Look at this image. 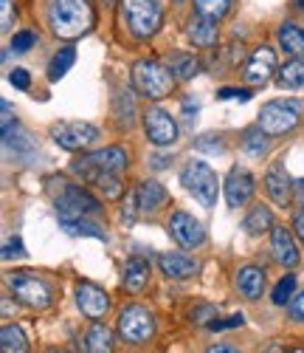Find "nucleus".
<instances>
[{"label": "nucleus", "instance_id": "40", "mask_svg": "<svg viewBox=\"0 0 304 353\" xmlns=\"http://www.w3.org/2000/svg\"><path fill=\"white\" fill-rule=\"evenodd\" d=\"M211 316H217V308L215 305H200V308H192V314H189V319L192 322H211Z\"/></svg>", "mask_w": 304, "mask_h": 353}, {"label": "nucleus", "instance_id": "8", "mask_svg": "<svg viewBox=\"0 0 304 353\" xmlns=\"http://www.w3.org/2000/svg\"><path fill=\"white\" fill-rule=\"evenodd\" d=\"M9 288H12L14 297L28 308H48L51 305L48 283L34 277V274H12L9 277Z\"/></svg>", "mask_w": 304, "mask_h": 353}, {"label": "nucleus", "instance_id": "29", "mask_svg": "<svg viewBox=\"0 0 304 353\" xmlns=\"http://www.w3.org/2000/svg\"><path fill=\"white\" fill-rule=\"evenodd\" d=\"M0 347H3V353H28V339L23 328L3 325V331H0Z\"/></svg>", "mask_w": 304, "mask_h": 353}, {"label": "nucleus", "instance_id": "39", "mask_svg": "<svg viewBox=\"0 0 304 353\" xmlns=\"http://www.w3.org/2000/svg\"><path fill=\"white\" fill-rule=\"evenodd\" d=\"M138 215H141V210H138V195L130 192L127 201H124V223H133Z\"/></svg>", "mask_w": 304, "mask_h": 353}, {"label": "nucleus", "instance_id": "19", "mask_svg": "<svg viewBox=\"0 0 304 353\" xmlns=\"http://www.w3.org/2000/svg\"><path fill=\"white\" fill-rule=\"evenodd\" d=\"M90 161L96 164V170H105V172H124L127 164H130V156L124 147H105V150H96V153H90L87 156Z\"/></svg>", "mask_w": 304, "mask_h": 353}, {"label": "nucleus", "instance_id": "36", "mask_svg": "<svg viewBox=\"0 0 304 353\" xmlns=\"http://www.w3.org/2000/svg\"><path fill=\"white\" fill-rule=\"evenodd\" d=\"M34 43H37V34H34V32H20V34H14V37H12V51L25 54V51L32 48Z\"/></svg>", "mask_w": 304, "mask_h": 353}, {"label": "nucleus", "instance_id": "12", "mask_svg": "<svg viewBox=\"0 0 304 353\" xmlns=\"http://www.w3.org/2000/svg\"><path fill=\"white\" fill-rule=\"evenodd\" d=\"M254 198V175L242 167H234L226 179V201L228 207H242V203H248Z\"/></svg>", "mask_w": 304, "mask_h": 353}, {"label": "nucleus", "instance_id": "11", "mask_svg": "<svg viewBox=\"0 0 304 353\" xmlns=\"http://www.w3.org/2000/svg\"><path fill=\"white\" fill-rule=\"evenodd\" d=\"M169 234L184 246V249H195L206 241V229L197 218H192L189 212H175L169 218Z\"/></svg>", "mask_w": 304, "mask_h": 353}, {"label": "nucleus", "instance_id": "15", "mask_svg": "<svg viewBox=\"0 0 304 353\" xmlns=\"http://www.w3.org/2000/svg\"><path fill=\"white\" fill-rule=\"evenodd\" d=\"M265 190L273 198V203H279V207H287V203H290V198H293V181H290L285 164H273L265 172Z\"/></svg>", "mask_w": 304, "mask_h": 353}, {"label": "nucleus", "instance_id": "44", "mask_svg": "<svg viewBox=\"0 0 304 353\" xmlns=\"http://www.w3.org/2000/svg\"><path fill=\"white\" fill-rule=\"evenodd\" d=\"M293 232H296V238L304 243V207L293 215Z\"/></svg>", "mask_w": 304, "mask_h": 353}, {"label": "nucleus", "instance_id": "10", "mask_svg": "<svg viewBox=\"0 0 304 353\" xmlns=\"http://www.w3.org/2000/svg\"><path fill=\"white\" fill-rule=\"evenodd\" d=\"M144 130H146L149 141L158 147H166L177 139V125L164 108H149L144 113Z\"/></svg>", "mask_w": 304, "mask_h": 353}, {"label": "nucleus", "instance_id": "24", "mask_svg": "<svg viewBox=\"0 0 304 353\" xmlns=\"http://www.w3.org/2000/svg\"><path fill=\"white\" fill-rule=\"evenodd\" d=\"M276 37H279V46H282L285 54L304 57V28H298L296 23H282Z\"/></svg>", "mask_w": 304, "mask_h": 353}, {"label": "nucleus", "instance_id": "45", "mask_svg": "<svg viewBox=\"0 0 304 353\" xmlns=\"http://www.w3.org/2000/svg\"><path fill=\"white\" fill-rule=\"evenodd\" d=\"M293 316H296L298 322H304V291L293 300Z\"/></svg>", "mask_w": 304, "mask_h": 353}, {"label": "nucleus", "instance_id": "35", "mask_svg": "<svg viewBox=\"0 0 304 353\" xmlns=\"http://www.w3.org/2000/svg\"><path fill=\"white\" fill-rule=\"evenodd\" d=\"M293 291H296V277L287 274L285 280L276 283V288H273V305H287L290 297H293Z\"/></svg>", "mask_w": 304, "mask_h": 353}, {"label": "nucleus", "instance_id": "27", "mask_svg": "<svg viewBox=\"0 0 304 353\" xmlns=\"http://www.w3.org/2000/svg\"><path fill=\"white\" fill-rule=\"evenodd\" d=\"M59 226H63L68 234H82V238H99L107 241V232L96 223H90L85 218H59Z\"/></svg>", "mask_w": 304, "mask_h": 353}, {"label": "nucleus", "instance_id": "7", "mask_svg": "<svg viewBox=\"0 0 304 353\" xmlns=\"http://www.w3.org/2000/svg\"><path fill=\"white\" fill-rule=\"evenodd\" d=\"M118 334L130 345L149 342L152 334H155V316H152L144 305H127L118 316Z\"/></svg>", "mask_w": 304, "mask_h": 353}, {"label": "nucleus", "instance_id": "38", "mask_svg": "<svg viewBox=\"0 0 304 353\" xmlns=\"http://www.w3.org/2000/svg\"><path fill=\"white\" fill-rule=\"evenodd\" d=\"M9 82L17 88V91H28V88H32V77H28V71H23V68H14L9 74Z\"/></svg>", "mask_w": 304, "mask_h": 353}, {"label": "nucleus", "instance_id": "18", "mask_svg": "<svg viewBox=\"0 0 304 353\" xmlns=\"http://www.w3.org/2000/svg\"><path fill=\"white\" fill-rule=\"evenodd\" d=\"M186 32H189V40L195 46H200V48H215L217 46V23L203 17V14H197V12L192 14Z\"/></svg>", "mask_w": 304, "mask_h": 353}, {"label": "nucleus", "instance_id": "32", "mask_svg": "<svg viewBox=\"0 0 304 353\" xmlns=\"http://www.w3.org/2000/svg\"><path fill=\"white\" fill-rule=\"evenodd\" d=\"M268 133L259 128V130H246V139H242V147H246V153L254 156V159H262L268 153Z\"/></svg>", "mask_w": 304, "mask_h": 353}, {"label": "nucleus", "instance_id": "16", "mask_svg": "<svg viewBox=\"0 0 304 353\" xmlns=\"http://www.w3.org/2000/svg\"><path fill=\"white\" fill-rule=\"evenodd\" d=\"M270 249H273V257H276V263H279V266H285V269H293L296 263H298V249L293 243V234L285 226H273Z\"/></svg>", "mask_w": 304, "mask_h": 353}, {"label": "nucleus", "instance_id": "37", "mask_svg": "<svg viewBox=\"0 0 304 353\" xmlns=\"http://www.w3.org/2000/svg\"><path fill=\"white\" fill-rule=\"evenodd\" d=\"M242 322H246V316L234 314V316H228V319H211L208 328H211V331H228V328H239Z\"/></svg>", "mask_w": 304, "mask_h": 353}, {"label": "nucleus", "instance_id": "25", "mask_svg": "<svg viewBox=\"0 0 304 353\" xmlns=\"http://www.w3.org/2000/svg\"><path fill=\"white\" fill-rule=\"evenodd\" d=\"M276 82L282 88H301L304 85V57H290L276 71Z\"/></svg>", "mask_w": 304, "mask_h": 353}, {"label": "nucleus", "instance_id": "49", "mask_svg": "<svg viewBox=\"0 0 304 353\" xmlns=\"http://www.w3.org/2000/svg\"><path fill=\"white\" fill-rule=\"evenodd\" d=\"M296 6H298V9H304V0H296Z\"/></svg>", "mask_w": 304, "mask_h": 353}, {"label": "nucleus", "instance_id": "33", "mask_svg": "<svg viewBox=\"0 0 304 353\" xmlns=\"http://www.w3.org/2000/svg\"><path fill=\"white\" fill-rule=\"evenodd\" d=\"M116 119H118V125H127V128L135 122V102H133L130 91L116 97Z\"/></svg>", "mask_w": 304, "mask_h": 353}, {"label": "nucleus", "instance_id": "41", "mask_svg": "<svg viewBox=\"0 0 304 353\" xmlns=\"http://www.w3.org/2000/svg\"><path fill=\"white\" fill-rule=\"evenodd\" d=\"M25 249H23V241L20 238H9L6 246H3V260H12V257H23Z\"/></svg>", "mask_w": 304, "mask_h": 353}, {"label": "nucleus", "instance_id": "3", "mask_svg": "<svg viewBox=\"0 0 304 353\" xmlns=\"http://www.w3.org/2000/svg\"><path fill=\"white\" fill-rule=\"evenodd\" d=\"M180 184L186 187V192L200 203V207H215L217 203V172L211 170L206 161H189L180 172Z\"/></svg>", "mask_w": 304, "mask_h": 353}, {"label": "nucleus", "instance_id": "5", "mask_svg": "<svg viewBox=\"0 0 304 353\" xmlns=\"http://www.w3.org/2000/svg\"><path fill=\"white\" fill-rule=\"evenodd\" d=\"M121 12H124V20L130 26V32L138 40L152 37L161 28V6L155 0H121Z\"/></svg>", "mask_w": 304, "mask_h": 353}, {"label": "nucleus", "instance_id": "30", "mask_svg": "<svg viewBox=\"0 0 304 353\" xmlns=\"http://www.w3.org/2000/svg\"><path fill=\"white\" fill-rule=\"evenodd\" d=\"M242 226H246L248 234H262V232H268L273 226V212L268 207H254L246 215V221H242Z\"/></svg>", "mask_w": 304, "mask_h": 353}, {"label": "nucleus", "instance_id": "46", "mask_svg": "<svg viewBox=\"0 0 304 353\" xmlns=\"http://www.w3.org/2000/svg\"><path fill=\"white\" fill-rule=\"evenodd\" d=\"M206 353H239L237 347H231V345H211Z\"/></svg>", "mask_w": 304, "mask_h": 353}, {"label": "nucleus", "instance_id": "48", "mask_svg": "<svg viewBox=\"0 0 304 353\" xmlns=\"http://www.w3.org/2000/svg\"><path fill=\"white\" fill-rule=\"evenodd\" d=\"M282 353H304V347H285Z\"/></svg>", "mask_w": 304, "mask_h": 353}, {"label": "nucleus", "instance_id": "14", "mask_svg": "<svg viewBox=\"0 0 304 353\" xmlns=\"http://www.w3.org/2000/svg\"><path fill=\"white\" fill-rule=\"evenodd\" d=\"M76 305L85 316L90 319H102L110 308V300H107V294L96 285H90V283H79L76 285Z\"/></svg>", "mask_w": 304, "mask_h": 353}, {"label": "nucleus", "instance_id": "28", "mask_svg": "<svg viewBox=\"0 0 304 353\" xmlns=\"http://www.w3.org/2000/svg\"><path fill=\"white\" fill-rule=\"evenodd\" d=\"M74 60H76V51H74V46H63V48H59V51L54 54V60H51V65H48V79H51V82L63 79V77L71 71Z\"/></svg>", "mask_w": 304, "mask_h": 353}, {"label": "nucleus", "instance_id": "42", "mask_svg": "<svg viewBox=\"0 0 304 353\" xmlns=\"http://www.w3.org/2000/svg\"><path fill=\"white\" fill-rule=\"evenodd\" d=\"M12 17H14V12H12V0H0V28H6L12 26Z\"/></svg>", "mask_w": 304, "mask_h": 353}, {"label": "nucleus", "instance_id": "17", "mask_svg": "<svg viewBox=\"0 0 304 353\" xmlns=\"http://www.w3.org/2000/svg\"><path fill=\"white\" fill-rule=\"evenodd\" d=\"M158 266L166 277L172 280H186V277H195L197 274V263L186 254H180V252H166L158 257Z\"/></svg>", "mask_w": 304, "mask_h": 353}, {"label": "nucleus", "instance_id": "2", "mask_svg": "<svg viewBox=\"0 0 304 353\" xmlns=\"http://www.w3.org/2000/svg\"><path fill=\"white\" fill-rule=\"evenodd\" d=\"M301 113H304L301 99H270L262 105L257 122L268 136H285L301 122Z\"/></svg>", "mask_w": 304, "mask_h": 353}, {"label": "nucleus", "instance_id": "43", "mask_svg": "<svg viewBox=\"0 0 304 353\" xmlns=\"http://www.w3.org/2000/svg\"><path fill=\"white\" fill-rule=\"evenodd\" d=\"M217 97L220 99H239V102H246V99H251V91H239V88H223Z\"/></svg>", "mask_w": 304, "mask_h": 353}, {"label": "nucleus", "instance_id": "20", "mask_svg": "<svg viewBox=\"0 0 304 353\" xmlns=\"http://www.w3.org/2000/svg\"><path fill=\"white\" fill-rule=\"evenodd\" d=\"M135 195H138V210H141V215L155 212V210H161L164 203H166V187L158 184V181H141V187L135 190Z\"/></svg>", "mask_w": 304, "mask_h": 353}, {"label": "nucleus", "instance_id": "1", "mask_svg": "<svg viewBox=\"0 0 304 353\" xmlns=\"http://www.w3.org/2000/svg\"><path fill=\"white\" fill-rule=\"evenodd\" d=\"M48 23L56 37H82L94 26V12L87 0H51L48 6Z\"/></svg>", "mask_w": 304, "mask_h": 353}, {"label": "nucleus", "instance_id": "26", "mask_svg": "<svg viewBox=\"0 0 304 353\" xmlns=\"http://www.w3.org/2000/svg\"><path fill=\"white\" fill-rule=\"evenodd\" d=\"M85 347L87 353H113V334L105 325H90L85 334Z\"/></svg>", "mask_w": 304, "mask_h": 353}, {"label": "nucleus", "instance_id": "4", "mask_svg": "<svg viewBox=\"0 0 304 353\" xmlns=\"http://www.w3.org/2000/svg\"><path fill=\"white\" fill-rule=\"evenodd\" d=\"M172 71L155 60H138L133 68V88L146 99H164L172 91Z\"/></svg>", "mask_w": 304, "mask_h": 353}, {"label": "nucleus", "instance_id": "31", "mask_svg": "<svg viewBox=\"0 0 304 353\" xmlns=\"http://www.w3.org/2000/svg\"><path fill=\"white\" fill-rule=\"evenodd\" d=\"M231 9V0H195V12L208 17V20H223Z\"/></svg>", "mask_w": 304, "mask_h": 353}, {"label": "nucleus", "instance_id": "9", "mask_svg": "<svg viewBox=\"0 0 304 353\" xmlns=\"http://www.w3.org/2000/svg\"><path fill=\"white\" fill-rule=\"evenodd\" d=\"M51 136L63 150H85L99 139V130L87 122H59L51 128Z\"/></svg>", "mask_w": 304, "mask_h": 353}, {"label": "nucleus", "instance_id": "47", "mask_svg": "<svg viewBox=\"0 0 304 353\" xmlns=\"http://www.w3.org/2000/svg\"><path fill=\"white\" fill-rule=\"evenodd\" d=\"M296 195H298V198H304V179H301V181H296Z\"/></svg>", "mask_w": 304, "mask_h": 353}, {"label": "nucleus", "instance_id": "22", "mask_svg": "<svg viewBox=\"0 0 304 353\" xmlns=\"http://www.w3.org/2000/svg\"><path fill=\"white\" fill-rule=\"evenodd\" d=\"M149 280V263L144 257H130L124 263V274H121V283L130 294H138Z\"/></svg>", "mask_w": 304, "mask_h": 353}, {"label": "nucleus", "instance_id": "21", "mask_svg": "<svg viewBox=\"0 0 304 353\" xmlns=\"http://www.w3.org/2000/svg\"><path fill=\"white\" fill-rule=\"evenodd\" d=\"M237 288L246 300H259L265 288V272L257 266H242L237 274Z\"/></svg>", "mask_w": 304, "mask_h": 353}, {"label": "nucleus", "instance_id": "50", "mask_svg": "<svg viewBox=\"0 0 304 353\" xmlns=\"http://www.w3.org/2000/svg\"><path fill=\"white\" fill-rule=\"evenodd\" d=\"M48 353H65V350H48Z\"/></svg>", "mask_w": 304, "mask_h": 353}, {"label": "nucleus", "instance_id": "23", "mask_svg": "<svg viewBox=\"0 0 304 353\" xmlns=\"http://www.w3.org/2000/svg\"><path fill=\"white\" fill-rule=\"evenodd\" d=\"M169 71H172V77L175 79H192L195 74H197V57L195 54H186V51H172L169 57H166V63H164Z\"/></svg>", "mask_w": 304, "mask_h": 353}, {"label": "nucleus", "instance_id": "34", "mask_svg": "<svg viewBox=\"0 0 304 353\" xmlns=\"http://www.w3.org/2000/svg\"><path fill=\"white\" fill-rule=\"evenodd\" d=\"M94 184L105 192V198H118V195H121L118 172H105V170H99V172H96V179H94Z\"/></svg>", "mask_w": 304, "mask_h": 353}, {"label": "nucleus", "instance_id": "6", "mask_svg": "<svg viewBox=\"0 0 304 353\" xmlns=\"http://www.w3.org/2000/svg\"><path fill=\"white\" fill-rule=\"evenodd\" d=\"M54 207L59 218H85L99 212V201L76 184H59V192H54Z\"/></svg>", "mask_w": 304, "mask_h": 353}, {"label": "nucleus", "instance_id": "13", "mask_svg": "<svg viewBox=\"0 0 304 353\" xmlns=\"http://www.w3.org/2000/svg\"><path fill=\"white\" fill-rule=\"evenodd\" d=\"M276 71H279L276 54L262 46V48H257V51L248 57V63H246V82H251V85H265Z\"/></svg>", "mask_w": 304, "mask_h": 353}]
</instances>
